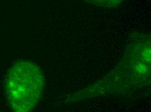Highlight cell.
<instances>
[{"label":"cell","mask_w":151,"mask_h":112,"mask_svg":"<svg viewBox=\"0 0 151 112\" xmlns=\"http://www.w3.org/2000/svg\"><path fill=\"white\" fill-rule=\"evenodd\" d=\"M45 86L40 68L29 61H20L12 66L5 80L9 105L15 111H31L39 103Z\"/></svg>","instance_id":"6da1fadb"},{"label":"cell","mask_w":151,"mask_h":112,"mask_svg":"<svg viewBox=\"0 0 151 112\" xmlns=\"http://www.w3.org/2000/svg\"><path fill=\"white\" fill-rule=\"evenodd\" d=\"M87 4L104 8H114L121 5L124 0H83Z\"/></svg>","instance_id":"7a4b0ae2"}]
</instances>
